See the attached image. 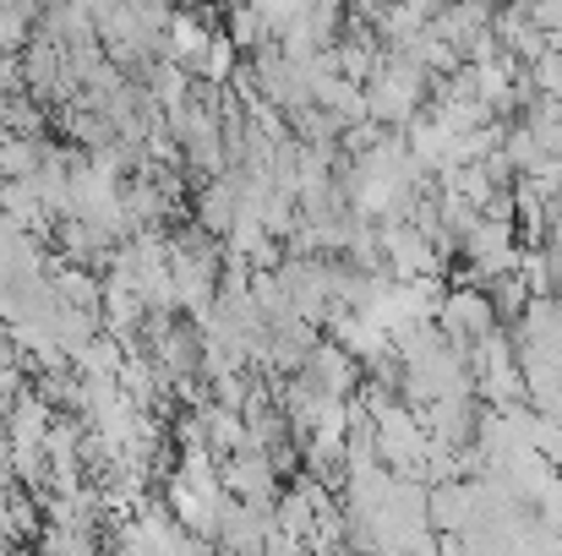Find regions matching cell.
<instances>
[{
	"label": "cell",
	"instance_id": "1",
	"mask_svg": "<svg viewBox=\"0 0 562 556\" xmlns=\"http://www.w3.org/2000/svg\"><path fill=\"white\" fill-rule=\"evenodd\" d=\"M38 27V5H0V55H22Z\"/></svg>",
	"mask_w": 562,
	"mask_h": 556
}]
</instances>
